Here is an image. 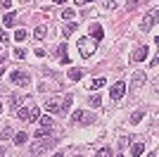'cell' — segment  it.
Segmentation results:
<instances>
[{
  "mask_svg": "<svg viewBox=\"0 0 159 157\" xmlns=\"http://www.w3.org/2000/svg\"><path fill=\"white\" fill-rule=\"evenodd\" d=\"M95 48H98V43H95L93 38H88V36L79 38V52H81V57H93Z\"/></svg>",
  "mask_w": 159,
  "mask_h": 157,
  "instance_id": "7a4b0ae2",
  "label": "cell"
},
{
  "mask_svg": "<svg viewBox=\"0 0 159 157\" xmlns=\"http://www.w3.org/2000/svg\"><path fill=\"white\" fill-rule=\"evenodd\" d=\"M55 5H62V2H69V0H52Z\"/></svg>",
  "mask_w": 159,
  "mask_h": 157,
  "instance_id": "e575fe53",
  "label": "cell"
},
{
  "mask_svg": "<svg viewBox=\"0 0 159 157\" xmlns=\"http://www.w3.org/2000/svg\"><path fill=\"white\" fill-rule=\"evenodd\" d=\"M124 93H126V81H116V83L112 86V91H109V98L112 100H121Z\"/></svg>",
  "mask_w": 159,
  "mask_h": 157,
  "instance_id": "8992f818",
  "label": "cell"
},
{
  "mask_svg": "<svg viewBox=\"0 0 159 157\" xmlns=\"http://www.w3.org/2000/svg\"><path fill=\"white\" fill-rule=\"evenodd\" d=\"M147 157H157V152H150V155H147Z\"/></svg>",
  "mask_w": 159,
  "mask_h": 157,
  "instance_id": "74e56055",
  "label": "cell"
},
{
  "mask_svg": "<svg viewBox=\"0 0 159 157\" xmlns=\"http://www.w3.org/2000/svg\"><path fill=\"white\" fill-rule=\"evenodd\" d=\"M116 157H121V155H116Z\"/></svg>",
  "mask_w": 159,
  "mask_h": 157,
  "instance_id": "60d3db41",
  "label": "cell"
},
{
  "mask_svg": "<svg viewBox=\"0 0 159 157\" xmlns=\"http://www.w3.org/2000/svg\"><path fill=\"white\" fill-rule=\"evenodd\" d=\"M57 57H60L62 64H69V62H71L69 55H66V43H60V48H57Z\"/></svg>",
  "mask_w": 159,
  "mask_h": 157,
  "instance_id": "8fae6325",
  "label": "cell"
},
{
  "mask_svg": "<svg viewBox=\"0 0 159 157\" xmlns=\"http://www.w3.org/2000/svg\"><path fill=\"white\" fill-rule=\"evenodd\" d=\"M26 38V31H24V29H17V31H14V40H24Z\"/></svg>",
  "mask_w": 159,
  "mask_h": 157,
  "instance_id": "603a6c76",
  "label": "cell"
},
{
  "mask_svg": "<svg viewBox=\"0 0 159 157\" xmlns=\"http://www.w3.org/2000/svg\"><path fill=\"white\" fill-rule=\"evenodd\" d=\"M0 157H5V148H0Z\"/></svg>",
  "mask_w": 159,
  "mask_h": 157,
  "instance_id": "8d00e7d4",
  "label": "cell"
},
{
  "mask_svg": "<svg viewBox=\"0 0 159 157\" xmlns=\"http://www.w3.org/2000/svg\"><path fill=\"white\" fill-rule=\"evenodd\" d=\"M24 55H26V52L21 50V48H17V50H14V57H17V59H24Z\"/></svg>",
  "mask_w": 159,
  "mask_h": 157,
  "instance_id": "4dcf8cb0",
  "label": "cell"
},
{
  "mask_svg": "<svg viewBox=\"0 0 159 157\" xmlns=\"http://www.w3.org/2000/svg\"><path fill=\"white\" fill-rule=\"evenodd\" d=\"M140 5V0H133V2H128V5H126V10H128V12H131V10H135V7H138Z\"/></svg>",
  "mask_w": 159,
  "mask_h": 157,
  "instance_id": "f546056e",
  "label": "cell"
},
{
  "mask_svg": "<svg viewBox=\"0 0 159 157\" xmlns=\"http://www.w3.org/2000/svg\"><path fill=\"white\" fill-rule=\"evenodd\" d=\"M76 26H79L76 21H71V24H66V26H64V36H71V33L76 31Z\"/></svg>",
  "mask_w": 159,
  "mask_h": 157,
  "instance_id": "44dd1931",
  "label": "cell"
},
{
  "mask_svg": "<svg viewBox=\"0 0 159 157\" xmlns=\"http://www.w3.org/2000/svg\"><path fill=\"white\" fill-rule=\"evenodd\" d=\"M5 64H7V59L2 57V55H0V67H5Z\"/></svg>",
  "mask_w": 159,
  "mask_h": 157,
  "instance_id": "836d02e7",
  "label": "cell"
},
{
  "mask_svg": "<svg viewBox=\"0 0 159 157\" xmlns=\"http://www.w3.org/2000/svg\"><path fill=\"white\" fill-rule=\"evenodd\" d=\"M88 102H90V107H100V105H102V100H100L98 95H93V98H88Z\"/></svg>",
  "mask_w": 159,
  "mask_h": 157,
  "instance_id": "cb8c5ba5",
  "label": "cell"
},
{
  "mask_svg": "<svg viewBox=\"0 0 159 157\" xmlns=\"http://www.w3.org/2000/svg\"><path fill=\"white\" fill-rule=\"evenodd\" d=\"M93 121H95V114H90V112L76 110L71 114V124H93Z\"/></svg>",
  "mask_w": 159,
  "mask_h": 157,
  "instance_id": "277c9868",
  "label": "cell"
},
{
  "mask_svg": "<svg viewBox=\"0 0 159 157\" xmlns=\"http://www.w3.org/2000/svg\"><path fill=\"white\" fill-rule=\"evenodd\" d=\"M0 112H2V102H0Z\"/></svg>",
  "mask_w": 159,
  "mask_h": 157,
  "instance_id": "ab89813d",
  "label": "cell"
},
{
  "mask_svg": "<svg viewBox=\"0 0 159 157\" xmlns=\"http://www.w3.org/2000/svg\"><path fill=\"white\" fill-rule=\"evenodd\" d=\"M17 117L21 119V121H36V119L40 117V110L33 105V107H19L17 110Z\"/></svg>",
  "mask_w": 159,
  "mask_h": 157,
  "instance_id": "3957f363",
  "label": "cell"
},
{
  "mask_svg": "<svg viewBox=\"0 0 159 157\" xmlns=\"http://www.w3.org/2000/svg\"><path fill=\"white\" fill-rule=\"evenodd\" d=\"M38 119H40V129H52V124H55L52 117H38Z\"/></svg>",
  "mask_w": 159,
  "mask_h": 157,
  "instance_id": "2e32d148",
  "label": "cell"
},
{
  "mask_svg": "<svg viewBox=\"0 0 159 157\" xmlns=\"http://www.w3.org/2000/svg\"><path fill=\"white\" fill-rule=\"evenodd\" d=\"M69 107H71V95H69V98H64V102H62V112H66Z\"/></svg>",
  "mask_w": 159,
  "mask_h": 157,
  "instance_id": "4316f807",
  "label": "cell"
},
{
  "mask_svg": "<svg viewBox=\"0 0 159 157\" xmlns=\"http://www.w3.org/2000/svg\"><path fill=\"white\" fill-rule=\"evenodd\" d=\"M95 157H112V150H109V148H102V150H98Z\"/></svg>",
  "mask_w": 159,
  "mask_h": 157,
  "instance_id": "d4e9b609",
  "label": "cell"
},
{
  "mask_svg": "<svg viewBox=\"0 0 159 157\" xmlns=\"http://www.w3.org/2000/svg\"><path fill=\"white\" fill-rule=\"evenodd\" d=\"M2 24H5V26H14V24H17V14H14V12H7Z\"/></svg>",
  "mask_w": 159,
  "mask_h": 157,
  "instance_id": "e0dca14e",
  "label": "cell"
},
{
  "mask_svg": "<svg viewBox=\"0 0 159 157\" xmlns=\"http://www.w3.org/2000/svg\"><path fill=\"white\" fill-rule=\"evenodd\" d=\"M90 36H93V40H102V36H105V31H102V26H100L98 21L90 24Z\"/></svg>",
  "mask_w": 159,
  "mask_h": 157,
  "instance_id": "9c48e42d",
  "label": "cell"
},
{
  "mask_svg": "<svg viewBox=\"0 0 159 157\" xmlns=\"http://www.w3.org/2000/svg\"><path fill=\"white\" fill-rule=\"evenodd\" d=\"M21 105H24V95H17V93L10 95V107H12V110H19Z\"/></svg>",
  "mask_w": 159,
  "mask_h": 157,
  "instance_id": "4fadbf2b",
  "label": "cell"
},
{
  "mask_svg": "<svg viewBox=\"0 0 159 157\" xmlns=\"http://www.w3.org/2000/svg\"><path fill=\"white\" fill-rule=\"evenodd\" d=\"M147 52H150V48H147V45H140L138 48V50H135V52H133V62H143V59H145L147 57Z\"/></svg>",
  "mask_w": 159,
  "mask_h": 157,
  "instance_id": "ba28073f",
  "label": "cell"
},
{
  "mask_svg": "<svg viewBox=\"0 0 159 157\" xmlns=\"http://www.w3.org/2000/svg\"><path fill=\"white\" fill-rule=\"evenodd\" d=\"M7 40V33H5V29H0V43H5Z\"/></svg>",
  "mask_w": 159,
  "mask_h": 157,
  "instance_id": "d6a6232c",
  "label": "cell"
},
{
  "mask_svg": "<svg viewBox=\"0 0 159 157\" xmlns=\"http://www.w3.org/2000/svg\"><path fill=\"white\" fill-rule=\"evenodd\" d=\"M143 150H145V145H143V143H135V145L131 148V157H138V155H143Z\"/></svg>",
  "mask_w": 159,
  "mask_h": 157,
  "instance_id": "d6986e66",
  "label": "cell"
},
{
  "mask_svg": "<svg viewBox=\"0 0 159 157\" xmlns=\"http://www.w3.org/2000/svg\"><path fill=\"white\" fill-rule=\"evenodd\" d=\"M157 17H159V10L157 7H154L152 12L147 14L145 19H143V24H140V29H143V31H150V29H154V24H157Z\"/></svg>",
  "mask_w": 159,
  "mask_h": 157,
  "instance_id": "5b68a950",
  "label": "cell"
},
{
  "mask_svg": "<svg viewBox=\"0 0 159 157\" xmlns=\"http://www.w3.org/2000/svg\"><path fill=\"white\" fill-rule=\"evenodd\" d=\"M10 81H12V83H17V86H29V83H31V78H29V74H24V72H17V69L12 72Z\"/></svg>",
  "mask_w": 159,
  "mask_h": 157,
  "instance_id": "52a82bcc",
  "label": "cell"
},
{
  "mask_svg": "<svg viewBox=\"0 0 159 157\" xmlns=\"http://www.w3.org/2000/svg\"><path fill=\"white\" fill-rule=\"evenodd\" d=\"M105 83H107V78H95V81H93V91H100Z\"/></svg>",
  "mask_w": 159,
  "mask_h": 157,
  "instance_id": "7402d4cb",
  "label": "cell"
},
{
  "mask_svg": "<svg viewBox=\"0 0 159 157\" xmlns=\"http://www.w3.org/2000/svg\"><path fill=\"white\" fill-rule=\"evenodd\" d=\"M2 69H5V67H0V76H2Z\"/></svg>",
  "mask_w": 159,
  "mask_h": 157,
  "instance_id": "f35d334b",
  "label": "cell"
},
{
  "mask_svg": "<svg viewBox=\"0 0 159 157\" xmlns=\"http://www.w3.org/2000/svg\"><path fill=\"white\" fill-rule=\"evenodd\" d=\"M143 83H145V74H143V72H135V74H133V83H131V91L140 88Z\"/></svg>",
  "mask_w": 159,
  "mask_h": 157,
  "instance_id": "7c38bea8",
  "label": "cell"
},
{
  "mask_svg": "<svg viewBox=\"0 0 159 157\" xmlns=\"http://www.w3.org/2000/svg\"><path fill=\"white\" fill-rule=\"evenodd\" d=\"M143 117H145V112H133V114H131V124H140Z\"/></svg>",
  "mask_w": 159,
  "mask_h": 157,
  "instance_id": "ffe728a7",
  "label": "cell"
},
{
  "mask_svg": "<svg viewBox=\"0 0 159 157\" xmlns=\"http://www.w3.org/2000/svg\"><path fill=\"white\" fill-rule=\"evenodd\" d=\"M55 143H57V136H48V138H38L36 143L31 145V155H40V152L50 150V148H55Z\"/></svg>",
  "mask_w": 159,
  "mask_h": 157,
  "instance_id": "6da1fadb",
  "label": "cell"
},
{
  "mask_svg": "<svg viewBox=\"0 0 159 157\" xmlns=\"http://www.w3.org/2000/svg\"><path fill=\"white\" fill-rule=\"evenodd\" d=\"M81 76H83V69H79V67H71V69H69V78H71V81H79Z\"/></svg>",
  "mask_w": 159,
  "mask_h": 157,
  "instance_id": "9a60e30c",
  "label": "cell"
},
{
  "mask_svg": "<svg viewBox=\"0 0 159 157\" xmlns=\"http://www.w3.org/2000/svg\"><path fill=\"white\" fill-rule=\"evenodd\" d=\"M88 2H95V0H74V5H81V7L88 5Z\"/></svg>",
  "mask_w": 159,
  "mask_h": 157,
  "instance_id": "1f68e13d",
  "label": "cell"
},
{
  "mask_svg": "<svg viewBox=\"0 0 159 157\" xmlns=\"http://www.w3.org/2000/svg\"><path fill=\"white\" fill-rule=\"evenodd\" d=\"M0 7H2V10H10V7H12V0H0Z\"/></svg>",
  "mask_w": 159,
  "mask_h": 157,
  "instance_id": "f1b7e54d",
  "label": "cell"
},
{
  "mask_svg": "<svg viewBox=\"0 0 159 157\" xmlns=\"http://www.w3.org/2000/svg\"><path fill=\"white\" fill-rule=\"evenodd\" d=\"M52 157H64V152H55V155Z\"/></svg>",
  "mask_w": 159,
  "mask_h": 157,
  "instance_id": "d590c367",
  "label": "cell"
},
{
  "mask_svg": "<svg viewBox=\"0 0 159 157\" xmlns=\"http://www.w3.org/2000/svg\"><path fill=\"white\" fill-rule=\"evenodd\" d=\"M12 136H14V133H12V129H5L0 138H2V140H7V138H12Z\"/></svg>",
  "mask_w": 159,
  "mask_h": 157,
  "instance_id": "83f0119b",
  "label": "cell"
},
{
  "mask_svg": "<svg viewBox=\"0 0 159 157\" xmlns=\"http://www.w3.org/2000/svg\"><path fill=\"white\" fill-rule=\"evenodd\" d=\"M33 36H36V38H45V36H48V26L45 24H40V26H36V31H33Z\"/></svg>",
  "mask_w": 159,
  "mask_h": 157,
  "instance_id": "5bb4252c",
  "label": "cell"
},
{
  "mask_svg": "<svg viewBox=\"0 0 159 157\" xmlns=\"http://www.w3.org/2000/svg\"><path fill=\"white\" fill-rule=\"evenodd\" d=\"M62 17H64V19H74V10H71V7H66L64 12H62Z\"/></svg>",
  "mask_w": 159,
  "mask_h": 157,
  "instance_id": "484cf974",
  "label": "cell"
},
{
  "mask_svg": "<svg viewBox=\"0 0 159 157\" xmlns=\"http://www.w3.org/2000/svg\"><path fill=\"white\" fill-rule=\"evenodd\" d=\"M26 140H29V133H24V131H19V133L14 136V143H17V145H24Z\"/></svg>",
  "mask_w": 159,
  "mask_h": 157,
  "instance_id": "ac0fdd59",
  "label": "cell"
},
{
  "mask_svg": "<svg viewBox=\"0 0 159 157\" xmlns=\"http://www.w3.org/2000/svg\"><path fill=\"white\" fill-rule=\"evenodd\" d=\"M45 110L50 112V114H57V112H62V105L57 102V100L50 98V100H45Z\"/></svg>",
  "mask_w": 159,
  "mask_h": 157,
  "instance_id": "30bf717a",
  "label": "cell"
}]
</instances>
